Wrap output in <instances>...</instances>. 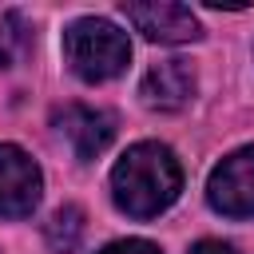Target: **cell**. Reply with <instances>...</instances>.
<instances>
[{
  "mask_svg": "<svg viewBox=\"0 0 254 254\" xmlns=\"http://www.w3.org/2000/svg\"><path fill=\"white\" fill-rule=\"evenodd\" d=\"M99 254H159V246L155 242H143V238H123V242L103 246Z\"/></svg>",
  "mask_w": 254,
  "mask_h": 254,
  "instance_id": "obj_10",
  "label": "cell"
},
{
  "mask_svg": "<svg viewBox=\"0 0 254 254\" xmlns=\"http://www.w3.org/2000/svg\"><path fill=\"white\" fill-rule=\"evenodd\" d=\"M32 48V28L20 12L0 16V67H16Z\"/></svg>",
  "mask_w": 254,
  "mask_h": 254,
  "instance_id": "obj_9",
  "label": "cell"
},
{
  "mask_svg": "<svg viewBox=\"0 0 254 254\" xmlns=\"http://www.w3.org/2000/svg\"><path fill=\"white\" fill-rule=\"evenodd\" d=\"M206 198L226 218H250L254 214V147H242L226 155L206 183Z\"/></svg>",
  "mask_w": 254,
  "mask_h": 254,
  "instance_id": "obj_3",
  "label": "cell"
},
{
  "mask_svg": "<svg viewBox=\"0 0 254 254\" xmlns=\"http://www.w3.org/2000/svg\"><path fill=\"white\" fill-rule=\"evenodd\" d=\"M44 238H48V250H52V254H71V250L79 246V238H83V210H79L75 202L60 206V210L48 218Z\"/></svg>",
  "mask_w": 254,
  "mask_h": 254,
  "instance_id": "obj_8",
  "label": "cell"
},
{
  "mask_svg": "<svg viewBox=\"0 0 254 254\" xmlns=\"http://www.w3.org/2000/svg\"><path fill=\"white\" fill-rule=\"evenodd\" d=\"M40 190H44V179L32 155L12 143H0V218L32 214L40 202Z\"/></svg>",
  "mask_w": 254,
  "mask_h": 254,
  "instance_id": "obj_4",
  "label": "cell"
},
{
  "mask_svg": "<svg viewBox=\"0 0 254 254\" xmlns=\"http://www.w3.org/2000/svg\"><path fill=\"white\" fill-rule=\"evenodd\" d=\"M123 16L155 44H190L202 36L198 16L187 4H171V0H151V4H135L123 0Z\"/></svg>",
  "mask_w": 254,
  "mask_h": 254,
  "instance_id": "obj_5",
  "label": "cell"
},
{
  "mask_svg": "<svg viewBox=\"0 0 254 254\" xmlns=\"http://www.w3.org/2000/svg\"><path fill=\"white\" fill-rule=\"evenodd\" d=\"M60 139L75 151V159H95L111 139H115V119L99 107H87V103H64L56 115H52Z\"/></svg>",
  "mask_w": 254,
  "mask_h": 254,
  "instance_id": "obj_6",
  "label": "cell"
},
{
  "mask_svg": "<svg viewBox=\"0 0 254 254\" xmlns=\"http://www.w3.org/2000/svg\"><path fill=\"white\" fill-rule=\"evenodd\" d=\"M183 190V167L163 143H135L111 167V198L131 218L163 214Z\"/></svg>",
  "mask_w": 254,
  "mask_h": 254,
  "instance_id": "obj_1",
  "label": "cell"
},
{
  "mask_svg": "<svg viewBox=\"0 0 254 254\" xmlns=\"http://www.w3.org/2000/svg\"><path fill=\"white\" fill-rule=\"evenodd\" d=\"M64 56L71 64V71L87 83H103V79H115L127 60H131V44L127 36L111 24V20H99V16H79L67 24L64 32Z\"/></svg>",
  "mask_w": 254,
  "mask_h": 254,
  "instance_id": "obj_2",
  "label": "cell"
},
{
  "mask_svg": "<svg viewBox=\"0 0 254 254\" xmlns=\"http://www.w3.org/2000/svg\"><path fill=\"white\" fill-rule=\"evenodd\" d=\"M139 95L147 107L155 111H179L190 103L194 95V71L187 60H163L155 67H147L143 83H139Z\"/></svg>",
  "mask_w": 254,
  "mask_h": 254,
  "instance_id": "obj_7",
  "label": "cell"
},
{
  "mask_svg": "<svg viewBox=\"0 0 254 254\" xmlns=\"http://www.w3.org/2000/svg\"><path fill=\"white\" fill-rule=\"evenodd\" d=\"M190 254H238L234 246H226V242H214V238H206V242H198Z\"/></svg>",
  "mask_w": 254,
  "mask_h": 254,
  "instance_id": "obj_11",
  "label": "cell"
}]
</instances>
